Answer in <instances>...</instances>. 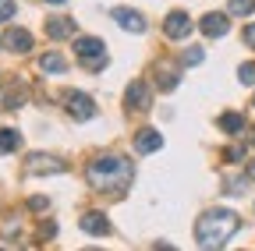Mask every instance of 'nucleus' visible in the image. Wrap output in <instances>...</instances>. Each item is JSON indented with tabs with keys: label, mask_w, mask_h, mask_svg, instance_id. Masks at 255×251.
I'll list each match as a JSON object with an SVG mask.
<instances>
[{
	"label": "nucleus",
	"mask_w": 255,
	"mask_h": 251,
	"mask_svg": "<svg viewBox=\"0 0 255 251\" xmlns=\"http://www.w3.org/2000/svg\"><path fill=\"white\" fill-rule=\"evenodd\" d=\"M131 160H124V156H96L89 163V184L96 191H114L121 195L128 184H131Z\"/></svg>",
	"instance_id": "f257e3e1"
},
{
	"label": "nucleus",
	"mask_w": 255,
	"mask_h": 251,
	"mask_svg": "<svg viewBox=\"0 0 255 251\" xmlns=\"http://www.w3.org/2000/svg\"><path fill=\"white\" fill-rule=\"evenodd\" d=\"M238 227H241L238 212H231V209H209L199 223H195V241L202 248H223V244L238 234Z\"/></svg>",
	"instance_id": "f03ea898"
},
{
	"label": "nucleus",
	"mask_w": 255,
	"mask_h": 251,
	"mask_svg": "<svg viewBox=\"0 0 255 251\" xmlns=\"http://www.w3.org/2000/svg\"><path fill=\"white\" fill-rule=\"evenodd\" d=\"M75 57H82L89 68H100L103 60H107V46H103V39L78 36V39H75Z\"/></svg>",
	"instance_id": "7ed1b4c3"
},
{
	"label": "nucleus",
	"mask_w": 255,
	"mask_h": 251,
	"mask_svg": "<svg viewBox=\"0 0 255 251\" xmlns=\"http://www.w3.org/2000/svg\"><path fill=\"white\" fill-rule=\"evenodd\" d=\"M25 170H28V173H36V177H46V173H64L68 167H64V160H60V156L32 152L28 160H25Z\"/></svg>",
	"instance_id": "20e7f679"
},
{
	"label": "nucleus",
	"mask_w": 255,
	"mask_h": 251,
	"mask_svg": "<svg viewBox=\"0 0 255 251\" xmlns=\"http://www.w3.org/2000/svg\"><path fill=\"white\" fill-rule=\"evenodd\" d=\"M191 28H195V25H191L188 11H170L167 21H163V36H167V39H188Z\"/></svg>",
	"instance_id": "39448f33"
},
{
	"label": "nucleus",
	"mask_w": 255,
	"mask_h": 251,
	"mask_svg": "<svg viewBox=\"0 0 255 251\" xmlns=\"http://www.w3.org/2000/svg\"><path fill=\"white\" fill-rule=\"evenodd\" d=\"M156 85L163 92H174L181 85V60H159L156 64Z\"/></svg>",
	"instance_id": "423d86ee"
},
{
	"label": "nucleus",
	"mask_w": 255,
	"mask_h": 251,
	"mask_svg": "<svg viewBox=\"0 0 255 251\" xmlns=\"http://www.w3.org/2000/svg\"><path fill=\"white\" fill-rule=\"evenodd\" d=\"M64 106H68V113L75 120H89L96 113V103L85 96V92H68V96H64Z\"/></svg>",
	"instance_id": "0eeeda50"
},
{
	"label": "nucleus",
	"mask_w": 255,
	"mask_h": 251,
	"mask_svg": "<svg viewBox=\"0 0 255 251\" xmlns=\"http://www.w3.org/2000/svg\"><path fill=\"white\" fill-rule=\"evenodd\" d=\"M114 21L124 28V32H135V36L145 32V18L138 11H131V7H114Z\"/></svg>",
	"instance_id": "6e6552de"
},
{
	"label": "nucleus",
	"mask_w": 255,
	"mask_h": 251,
	"mask_svg": "<svg viewBox=\"0 0 255 251\" xmlns=\"http://www.w3.org/2000/svg\"><path fill=\"white\" fill-rule=\"evenodd\" d=\"M124 106L128 110H149V85L145 82H131L124 92Z\"/></svg>",
	"instance_id": "1a4fd4ad"
},
{
	"label": "nucleus",
	"mask_w": 255,
	"mask_h": 251,
	"mask_svg": "<svg viewBox=\"0 0 255 251\" xmlns=\"http://www.w3.org/2000/svg\"><path fill=\"white\" fill-rule=\"evenodd\" d=\"M82 230L92 234V237H103V234H110V219L103 212H85L82 216Z\"/></svg>",
	"instance_id": "9d476101"
},
{
	"label": "nucleus",
	"mask_w": 255,
	"mask_h": 251,
	"mask_svg": "<svg viewBox=\"0 0 255 251\" xmlns=\"http://www.w3.org/2000/svg\"><path fill=\"white\" fill-rule=\"evenodd\" d=\"M202 32L209 36V39H220V36H227V14H206L202 18Z\"/></svg>",
	"instance_id": "9b49d317"
},
{
	"label": "nucleus",
	"mask_w": 255,
	"mask_h": 251,
	"mask_svg": "<svg viewBox=\"0 0 255 251\" xmlns=\"http://www.w3.org/2000/svg\"><path fill=\"white\" fill-rule=\"evenodd\" d=\"M4 46L14 50V53H28L32 50V36L25 32V28H11V32L4 36Z\"/></svg>",
	"instance_id": "f8f14e48"
},
{
	"label": "nucleus",
	"mask_w": 255,
	"mask_h": 251,
	"mask_svg": "<svg viewBox=\"0 0 255 251\" xmlns=\"http://www.w3.org/2000/svg\"><path fill=\"white\" fill-rule=\"evenodd\" d=\"M159 145H163V138H159L156 128H142V131L135 135V149H138V152H156Z\"/></svg>",
	"instance_id": "ddd939ff"
},
{
	"label": "nucleus",
	"mask_w": 255,
	"mask_h": 251,
	"mask_svg": "<svg viewBox=\"0 0 255 251\" xmlns=\"http://www.w3.org/2000/svg\"><path fill=\"white\" fill-rule=\"evenodd\" d=\"M25 99H28L25 82H14V85L4 92V110H18V106H25Z\"/></svg>",
	"instance_id": "4468645a"
},
{
	"label": "nucleus",
	"mask_w": 255,
	"mask_h": 251,
	"mask_svg": "<svg viewBox=\"0 0 255 251\" xmlns=\"http://www.w3.org/2000/svg\"><path fill=\"white\" fill-rule=\"evenodd\" d=\"M39 68H43L46 75H64V71H68V60H64L57 50H50V53L39 57Z\"/></svg>",
	"instance_id": "2eb2a0df"
},
{
	"label": "nucleus",
	"mask_w": 255,
	"mask_h": 251,
	"mask_svg": "<svg viewBox=\"0 0 255 251\" xmlns=\"http://www.w3.org/2000/svg\"><path fill=\"white\" fill-rule=\"evenodd\" d=\"M71 28H75L71 18H50V21H46V32H50L53 39H68V36H71Z\"/></svg>",
	"instance_id": "dca6fc26"
},
{
	"label": "nucleus",
	"mask_w": 255,
	"mask_h": 251,
	"mask_svg": "<svg viewBox=\"0 0 255 251\" xmlns=\"http://www.w3.org/2000/svg\"><path fill=\"white\" fill-rule=\"evenodd\" d=\"M241 128H245V117H241V113H223V117H220V131L238 135Z\"/></svg>",
	"instance_id": "f3484780"
},
{
	"label": "nucleus",
	"mask_w": 255,
	"mask_h": 251,
	"mask_svg": "<svg viewBox=\"0 0 255 251\" xmlns=\"http://www.w3.org/2000/svg\"><path fill=\"white\" fill-rule=\"evenodd\" d=\"M18 131H11V128H4V131H0V156H7V152H14L18 149Z\"/></svg>",
	"instance_id": "a211bd4d"
},
{
	"label": "nucleus",
	"mask_w": 255,
	"mask_h": 251,
	"mask_svg": "<svg viewBox=\"0 0 255 251\" xmlns=\"http://www.w3.org/2000/svg\"><path fill=\"white\" fill-rule=\"evenodd\" d=\"M227 11H231V14H238V18H245V14H252V11H255V0H231Z\"/></svg>",
	"instance_id": "6ab92c4d"
},
{
	"label": "nucleus",
	"mask_w": 255,
	"mask_h": 251,
	"mask_svg": "<svg viewBox=\"0 0 255 251\" xmlns=\"http://www.w3.org/2000/svg\"><path fill=\"white\" fill-rule=\"evenodd\" d=\"M202 46H188L184 53H181V64H188V68H195V64H202Z\"/></svg>",
	"instance_id": "aec40b11"
},
{
	"label": "nucleus",
	"mask_w": 255,
	"mask_h": 251,
	"mask_svg": "<svg viewBox=\"0 0 255 251\" xmlns=\"http://www.w3.org/2000/svg\"><path fill=\"white\" fill-rule=\"evenodd\" d=\"M238 78H241V85H255V64H241Z\"/></svg>",
	"instance_id": "412c9836"
},
{
	"label": "nucleus",
	"mask_w": 255,
	"mask_h": 251,
	"mask_svg": "<svg viewBox=\"0 0 255 251\" xmlns=\"http://www.w3.org/2000/svg\"><path fill=\"white\" fill-rule=\"evenodd\" d=\"M28 209H32V212H46V209H50V198H46V195H32V198H28Z\"/></svg>",
	"instance_id": "4be33fe9"
},
{
	"label": "nucleus",
	"mask_w": 255,
	"mask_h": 251,
	"mask_svg": "<svg viewBox=\"0 0 255 251\" xmlns=\"http://www.w3.org/2000/svg\"><path fill=\"white\" fill-rule=\"evenodd\" d=\"M14 11H18V7H14V0H0V21H11Z\"/></svg>",
	"instance_id": "5701e85b"
},
{
	"label": "nucleus",
	"mask_w": 255,
	"mask_h": 251,
	"mask_svg": "<svg viewBox=\"0 0 255 251\" xmlns=\"http://www.w3.org/2000/svg\"><path fill=\"white\" fill-rule=\"evenodd\" d=\"M53 234H57V223H39V237L43 241H50Z\"/></svg>",
	"instance_id": "b1692460"
},
{
	"label": "nucleus",
	"mask_w": 255,
	"mask_h": 251,
	"mask_svg": "<svg viewBox=\"0 0 255 251\" xmlns=\"http://www.w3.org/2000/svg\"><path fill=\"white\" fill-rule=\"evenodd\" d=\"M245 43L255 50V25H245Z\"/></svg>",
	"instance_id": "393cba45"
},
{
	"label": "nucleus",
	"mask_w": 255,
	"mask_h": 251,
	"mask_svg": "<svg viewBox=\"0 0 255 251\" xmlns=\"http://www.w3.org/2000/svg\"><path fill=\"white\" fill-rule=\"evenodd\" d=\"M241 156H245L241 145H231V149H227V160H241Z\"/></svg>",
	"instance_id": "a878e982"
},
{
	"label": "nucleus",
	"mask_w": 255,
	"mask_h": 251,
	"mask_svg": "<svg viewBox=\"0 0 255 251\" xmlns=\"http://www.w3.org/2000/svg\"><path fill=\"white\" fill-rule=\"evenodd\" d=\"M46 4H53V7H60V4H68V0H46Z\"/></svg>",
	"instance_id": "bb28decb"
},
{
	"label": "nucleus",
	"mask_w": 255,
	"mask_h": 251,
	"mask_svg": "<svg viewBox=\"0 0 255 251\" xmlns=\"http://www.w3.org/2000/svg\"><path fill=\"white\" fill-rule=\"evenodd\" d=\"M248 173H252V180H255V160H252V163H248Z\"/></svg>",
	"instance_id": "cd10ccee"
},
{
	"label": "nucleus",
	"mask_w": 255,
	"mask_h": 251,
	"mask_svg": "<svg viewBox=\"0 0 255 251\" xmlns=\"http://www.w3.org/2000/svg\"><path fill=\"white\" fill-rule=\"evenodd\" d=\"M252 138H255V128H252Z\"/></svg>",
	"instance_id": "c85d7f7f"
},
{
	"label": "nucleus",
	"mask_w": 255,
	"mask_h": 251,
	"mask_svg": "<svg viewBox=\"0 0 255 251\" xmlns=\"http://www.w3.org/2000/svg\"><path fill=\"white\" fill-rule=\"evenodd\" d=\"M252 103H255V99H252Z\"/></svg>",
	"instance_id": "c756f323"
}]
</instances>
